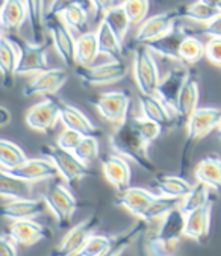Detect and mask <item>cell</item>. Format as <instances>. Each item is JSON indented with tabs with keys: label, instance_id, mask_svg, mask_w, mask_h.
I'll use <instances>...</instances> for the list:
<instances>
[{
	"label": "cell",
	"instance_id": "20",
	"mask_svg": "<svg viewBox=\"0 0 221 256\" xmlns=\"http://www.w3.org/2000/svg\"><path fill=\"white\" fill-rule=\"evenodd\" d=\"M198 97H200V88H198V78L197 73L190 70L188 78L179 92L176 106H174V114L178 120L180 122H188L192 112L198 108Z\"/></svg>",
	"mask_w": 221,
	"mask_h": 256
},
{
	"label": "cell",
	"instance_id": "21",
	"mask_svg": "<svg viewBox=\"0 0 221 256\" xmlns=\"http://www.w3.org/2000/svg\"><path fill=\"white\" fill-rule=\"evenodd\" d=\"M102 170L106 180L118 192L130 186V167L129 162L120 155H106L102 158Z\"/></svg>",
	"mask_w": 221,
	"mask_h": 256
},
{
	"label": "cell",
	"instance_id": "43",
	"mask_svg": "<svg viewBox=\"0 0 221 256\" xmlns=\"http://www.w3.org/2000/svg\"><path fill=\"white\" fill-rule=\"evenodd\" d=\"M74 155L79 161L84 164L92 162L96 158H98V141L96 136H84L79 142L78 148L74 150Z\"/></svg>",
	"mask_w": 221,
	"mask_h": 256
},
{
	"label": "cell",
	"instance_id": "51",
	"mask_svg": "<svg viewBox=\"0 0 221 256\" xmlns=\"http://www.w3.org/2000/svg\"><path fill=\"white\" fill-rule=\"evenodd\" d=\"M0 256H18L14 241L8 235H0Z\"/></svg>",
	"mask_w": 221,
	"mask_h": 256
},
{
	"label": "cell",
	"instance_id": "56",
	"mask_svg": "<svg viewBox=\"0 0 221 256\" xmlns=\"http://www.w3.org/2000/svg\"><path fill=\"white\" fill-rule=\"evenodd\" d=\"M2 4H4V0H0V6H2Z\"/></svg>",
	"mask_w": 221,
	"mask_h": 256
},
{
	"label": "cell",
	"instance_id": "42",
	"mask_svg": "<svg viewBox=\"0 0 221 256\" xmlns=\"http://www.w3.org/2000/svg\"><path fill=\"white\" fill-rule=\"evenodd\" d=\"M120 5L126 11L132 24H141L146 20L150 10L148 0H123Z\"/></svg>",
	"mask_w": 221,
	"mask_h": 256
},
{
	"label": "cell",
	"instance_id": "54",
	"mask_svg": "<svg viewBox=\"0 0 221 256\" xmlns=\"http://www.w3.org/2000/svg\"><path fill=\"white\" fill-rule=\"evenodd\" d=\"M218 136L221 138V122H220V126H218Z\"/></svg>",
	"mask_w": 221,
	"mask_h": 256
},
{
	"label": "cell",
	"instance_id": "18",
	"mask_svg": "<svg viewBox=\"0 0 221 256\" xmlns=\"http://www.w3.org/2000/svg\"><path fill=\"white\" fill-rule=\"evenodd\" d=\"M6 235L14 241L16 246L29 247L46 240L50 235V232L47 230V228L30 218V220L11 222Z\"/></svg>",
	"mask_w": 221,
	"mask_h": 256
},
{
	"label": "cell",
	"instance_id": "2",
	"mask_svg": "<svg viewBox=\"0 0 221 256\" xmlns=\"http://www.w3.org/2000/svg\"><path fill=\"white\" fill-rule=\"evenodd\" d=\"M185 217L182 210L176 208L160 220L159 229L147 242L152 256H178L180 238L185 236Z\"/></svg>",
	"mask_w": 221,
	"mask_h": 256
},
{
	"label": "cell",
	"instance_id": "9",
	"mask_svg": "<svg viewBox=\"0 0 221 256\" xmlns=\"http://www.w3.org/2000/svg\"><path fill=\"white\" fill-rule=\"evenodd\" d=\"M98 114L109 123L122 124L128 120L130 97L126 91H109L91 100Z\"/></svg>",
	"mask_w": 221,
	"mask_h": 256
},
{
	"label": "cell",
	"instance_id": "13",
	"mask_svg": "<svg viewBox=\"0 0 221 256\" xmlns=\"http://www.w3.org/2000/svg\"><path fill=\"white\" fill-rule=\"evenodd\" d=\"M60 104L61 100L47 97L26 111V124L38 132H47L54 128L60 120Z\"/></svg>",
	"mask_w": 221,
	"mask_h": 256
},
{
	"label": "cell",
	"instance_id": "31",
	"mask_svg": "<svg viewBox=\"0 0 221 256\" xmlns=\"http://www.w3.org/2000/svg\"><path fill=\"white\" fill-rule=\"evenodd\" d=\"M154 186L159 191V196L179 198V200L186 197L188 192L192 190V185L186 179H184L180 176H173V174L158 176L154 180Z\"/></svg>",
	"mask_w": 221,
	"mask_h": 256
},
{
	"label": "cell",
	"instance_id": "11",
	"mask_svg": "<svg viewBox=\"0 0 221 256\" xmlns=\"http://www.w3.org/2000/svg\"><path fill=\"white\" fill-rule=\"evenodd\" d=\"M46 28L52 36L53 46L56 48V54L66 62V66L73 67L74 61V50H76V38L73 32L66 26L61 17H46Z\"/></svg>",
	"mask_w": 221,
	"mask_h": 256
},
{
	"label": "cell",
	"instance_id": "4",
	"mask_svg": "<svg viewBox=\"0 0 221 256\" xmlns=\"http://www.w3.org/2000/svg\"><path fill=\"white\" fill-rule=\"evenodd\" d=\"M42 200L47 210L54 216L60 228H68L78 208V202L72 191L61 182H53L44 192Z\"/></svg>",
	"mask_w": 221,
	"mask_h": 256
},
{
	"label": "cell",
	"instance_id": "34",
	"mask_svg": "<svg viewBox=\"0 0 221 256\" xmlns=\"http://www.w3.org/2000/svg\"><path fill=\"white\" fill-rule=\"evenodd\" d=\"M30 186L28 182H23L14 176H11L6 170L0 168V198L17 200V198H29Z\"/></svg>",
	"mask_w": 221,
	"mask_h": 256
},
{
	"label": "cell",
	"instance_id": "7",
	"mask_svg": "<svg viewBox=\"0 0 221 256\" xmlns=\"http://www.w3.org/2000/svg\"><path fill=\"white\" fill-rule=\"evenodd\" d=\"M128 66L123 61H108L98 66L91 67H79L76 70V76L82 80L84 85L88 86H100L120 82L128 76Z\"/></svg>",
	"mask_w": 221,
	"mask_h": 256
},
{
	"label": "cell",
	"instance_id": "26",
	"mask_svg": "<svg viewBox=\"0 0 221 256\" xmlns=\"http://www.w3.org/2000/svg\"><path fill=\"white\" fill-rule=\"evenodd\" d=\"M28 20V12L23 0H4L0 6V29L16 34Z\"/></svg>",
	"mask_w": 221,
	"mask_h": 256
},
{
	"label": "cell",
	"instance_id": "30",
	"mask_svg": "<svg viewBox=\"0 0 221 256\" xmlns=\"http://www.w3.org/2000/svg\"><path fill=\"white\" fill-rule=\"evenodd\" d=\"M147 224H148L147 222L140 220L135 224L129 226L128 229H124L122 234L112 236V241H110L109 248L102 256H122L130 244H134L142 234H146Z\"/></svg>",
	"mask_w": 221,
	"mask_h": 256
},
{
	"label": "cell",
	"instance_id": "40",
	"mask_svg": "<svg viewBox=\"0 0 221 256\" xmlns=\"http://www.w3.org/2000/svg\"><path fill=\"white\" fill-rule=\"evenodd\" d=\"M204 56V44L194 35H188L179 48V62L192 66Z\"/></svg>",
	"mask_w": 221,
	"mask_h": 256
},
{
	"label": "cell",
	"instance_id": "24",
	"mask_svg": "<svg viewBox=\"0 0 221 256\" xmlns=\"http://www.w3.org/2000/svg\"><path fill=\"white\" fill-rule=\"evenodd\" d=\"M210 214L212 203H208L206 206L186 214L184 235L197 242H204L210 232Z\"/></svg>",
	"mask_w": 221,
	"mask_h": 256
},
{
	"label": "cell",
	"instance_id": "52",
	"mask_svg": "<svg viewBox=\"0 0 221 256\" xmlns=\"http://www.w3.org/2000/svg\"><path fill=\"white\" fill-rule=\"evenodd\" d=\"M11 122H12V114H11V111H10L6 106L0 105V128L8 126Z\"/></svg>",
	"mask_w": 221,
	"mask_h": 256
},
{
	"label": "cell",
	"instance_id": "23",
	"mask_svg": "<svg viewBox=\"0 0 221 256\" xmlns=\"http://www.w3.org/2000/svg\"><path fill=\"white\" fill-rule=\"evenodd\" d=\"M190 34H186L185 29L182 28H174L172 32H168L167 35H164L148 44H146V47L150 50V52L154 55H159L162 58H168L173 61H179V48L180 44L184 42V40Z\"/></svg>",
	"mask_w": 221,
	"mask_h": 256
},
{
	"label": "cell",
	"instance_id": "5",
	"mask_svg": "<svg viewBox=\"0 0 221 256\" xmlns=\"http://www.w3.org/2000/svg\"><path fill=\"white\" fill-rule=\"evenodd\" d=\"M132 70H134V78H135L140 92L147 94V96L156 94L158 85L160 82L159 68H158L153 54L146 46H140L135 48Z\"/></svg>",
	"mask_w": 221,
	"mask_h": 256
},
{
	"label": "cell",
	"instance_id": "36",
	"mask_svg": "<svg viewBox=\"0 0 221 256\" xmlns=\"http://www.w3.org/2000/svg\"><path fill=\"white\" fill-rule=\"evenodd\" d=\"M102 22L106 23L110 28V30H112L122 41L126 38V35H128L130 26H132L129 17H128V14H126V11L123 10L122 5H116L114 8H110L103 16Z\"/></svg>",
	"mask_w": 221,
	"mask_h": 256
},
{
	"label": "cell",
	"instance_id": "16",
	"mask_svg": "<svg viewBox=\"0 0 221 256\" xmlns=\"http://www.w3.org/2000/svg\"><path fill=\"white\" fill-rule=\"evenodd\" d=\"M138 100H140V106H141V111H142V117L153 122V123H156L162 130L172 129L176 124L178 117H176L174 111L172 108H168L154 94L153 96L140 94Z\"/></svg>",
	"mask_w": 221,
	"mask_h": 256
},
{
	"label": "cell",
	"instance_id": "15",
	"mask_svg": "<svg viewBox=\"0 0 221 256\" xmlns=\"http://www.w3.org/2000/svg\"><path fill=\"white\" fill-rule=\"evenodd\" d=\"M47 210L46 202L42 198H17V200H8L0 204V217L18 222V220H30L36 216L44 214Z\"/></svg>",
	"mask_w": 221,
	"mask_h": 256
},
{
	"label": "cell",
	"instance_id": "55",
	"mask_svg": "<svg viewBox=\"0 0 221 256\" xmlns=\"http://www.w3.org/2000/svg\"><path fill=\"white\" fill-rule=\"evenodd\" d=\"M2 38H4V35H2V29H0V41H2Z\"/></svg>",
	"mask_w": 221,
	"mask_h": 256
},
{
	"label": "cell",
	"instance_id": "3",
	"mask_svg": "<svg viewBox=\"0 0 221 256\" xmlns=\"http://www.w3.org/2000/svg\"><path fill=\"white\" fill-rule=\"evenodd\" d=\"M16 47L17 50V76H26V74H38L41 72L47 70V50L44 44H35L30 42L17 34H8L5 35Z\"/></svg>",
	"mask_w": 221,
	"mask_h": 256
},
{
	"label": "cell",
	"instance_id": "33",
	"mask_svg": "<svg viewBox=\"0 0 221 256\" xmlns=\"http://www.w3.org/2000/svg\"><path fill=\"white\" fill-rule=\"evenodd\" d=\"M98 56V44L96 32H85L76 38L74 61L79 67H91Z\"/></svg>",
	"mask_w": 221,
	"mask_h": 256
},
{
	"label": "cell",
	"instance_id": "38",
	"mask_svg": "<svg viewBox=\"0 0 221 256\" xmlns=\"http://www.w3.org/2000/svg\"><path fill=\"white\" fill-rule=\"evenodd\" d=\"M178 10H179V17L180 18H188V20L203 23V24L210 23L212 20H215L221 14V12L209 8L208 5L200 2V0H197V2H194V4L185 5V6H180Z\"/></svg>",
	"mask_w": 221,
	"mask_h": 256
},
{
	"label": "cell",
	"instance_id": "14",
	"mask_svg": "<svg viewBox=\"0 0 221 256\" xmlns=\"http://www.w3.org/2000/svg\"><path fill=\"white\" fill-rule=\"evenodd\" d=\"M68 79V73L62 68H47L34 76L30 82L23 88L24 97L50 96L56 92Z\"/></svg>",
	"mask_w": 221,
	"mask_h": 256
},
{
	"label": "cell",
	"instance_id": "8",
	"mask_svg": "<svg viewBox=\"0 0 221 256\" xmlns=\"http://www.w3.org/2000/svg\"><path fill=\"white\" fill-rule=\"evenodd\" d=\"M98 224L100 218L97 214H92L80 223L74 224L62 238V241L54 247L50 256H78L88 238L94 235V230L98 228Z\"/></svg>",
	"mask_w": 221,
	"mask_h": 256
},
{
	"label": "cell",
	"instance_id": "27",
	"mask_svg": "<svg viewBox=\"0 0 221 256\" xmlns=\"http://www.w3.org/2000/svg\"><path fill=\"white\" fill-rule=\"evenodd\" d=\"M197 182L212 188L215 191H221V158L215 153L203 158L194 172Z\"/></svg>",
	"mask_w": 221,
	"mask_h": 256
},
{
	"label": "cell",
	"instance_id": "17",
	"mask_svg": "<svg viewBox=\"0 0 221 256\" xmlns=\"http://www.w3.org/2000/svg\"><path fill=\"white\" fill-rule=\"evenodd\" d=\"M5 170V168H4ZM11 176L23 180V182H42V180H52L58 176L56 168L47 158H35V160H26L23 164H20L16 168L6 170Z\"/></svg>",
	"mask_w": 221,
	"mask_h": 256
},
{
	"label": "cell",
	"instance_id": "50",
	"mask_svg": "<svg viewBox=\"0 0 221 256\" xmlns=\"http://www.w3.org/2000/svg\"><path fill=\"white\" fill-rule=\"evenodd\" d=\"M92 10L96 11V18H103V16L116 6V0H91Z\"/></svg>",
	"mask_w": 221,
	"mask_h": 256
},
{
	"label": "cell",
	"instance_id": "29",
	"mask_svg": "<svg viewBox=\"0 0 221 256\" xmlns=\"http://www.w3.org/2000/svg\"><path fill=\"white\" fill-rule=\"evenodd\" d=\"M97 44H98V55H104L112 61H122L123 56V41L110 30V28L100 22L97 30Z\"/></svg>",
	"mask_w": 221,
	"mask_h": 256
},
{
	"label": "cell",
	"instance_id": "41",
	"mask_svg": "<svg viewBox=\"0 0 221 256\" xmlns=\"http://www.w3.org/2000/svg\"><path fill=\"white\" fill-rule=\"evenodd\" d=\"M88 12L90 11L82 6H72L62 12L61 20L72 32H78L82 35L86 32L88 28Z\"/></svg>",
	"mask_w": 221,
	"mask_h": 256
},
{
	"label": "cell",
	"instance_id": "45",
	"mask_svg": "<svg viewBox=\"0 0 221 256\" xmlns=\"http://www.w3.org/2000/svg\"><path fill=\"white\" fill-rule=\"evenodd\" d=\"M72 6H82L85 10H91V0H50V5L46 11V17H61L62 12Z\"/></svg>",
	"mask_w": 221,
	"mask_h": 256
},
{
	"label": "cell",
	"instance_id": "37",
	"mask_svg": "<svg viewBox=\"0 0 221 256\" xmlns=\"http://www.w3.org/2000/svg\"><path fill=\"white\" fill-rule=\"evenodd\" d=\"M209 190L210 188H208L206 185L197 182L192 186V190L188 192V196L184 197L182 202H180V206L179 208L182 210V212L186 216V214H190V212H192L196 210H200V208L206 206L208 203H210Z\"/></svg>",
	"mask_w": 221,
	"mask_h": 256
},
{
	"label": "cell",
	"instance_id": "35",
	"mask_svg": "<svg viewBox=\"0 0 221 256\" xmlns=\"http://www.w3.org/2000/svg\"><path fill=\"white\" fill-rule=\"evenodd\" d=\"M24 150L12 141L0 138V168L11 170L26 161Z\"/></svg>",
	"mask_w": 221,
	"mask_h": 256
},
{
	"label": "cell",
	"instance_id": "49",
	"mask_svg": "<svg viewBox=\"0 0 221 256\" xmlns=\"http://www.w3.org/2000/svg\"><path fill=\"white\" fill-rule=\"evenodd\" d=\"M200 34L208 35L210 38H221V14L210 23L204 24L203 29H200Z\"/></svg>",
	"mask_w": 221,
	"mask_h": 256
},
{
	"label": "cell",
	"instance_id": "28",
	"mask_svg": "<svg viewBox=\"0 0 221 256\" xmlns=\"http://www.w3.org/2000/svg\"><path fill=\"white\" fill-rule=\"evenodd\" d=\"M17 50L14 44L4 36L0 41V76H2V84L5 88H12L14 80L17 76Z\"/></svg>",
	"mask_w": 221,
	"mask_h": 256
},
{
	"label": "cell",
	"instance_id": "47",
	"mask_svg": "<svg viewBox=\"0 0 221 256\" xmlns=\"http://www.w3.org/2000/svg\"><path fill=\"white\" fill-rule=\"evenodd\" d=\"M82 138H84V135H80L79 132L66 129V130H62V134L58 136L56 146L61 147L62 150H67V152L74 153V150L78 148V146H79V142L82 141Z\"/></svg>",
	"mask_w": 221,
	"mask_h": 256
},
{
	"label": "cell",
	"instance_id": "39",
	"mask_svg": "<svg viewBox=\"0 0 221 256\" xmlns=\"http://www.w3.org/2000/svg\"><path fill=\"white\" fill-rule=\"evenodd\" d=\"M179 198H172V197H165V196H156V198L153 200V203L150 204V208L147 210V212L142 216L141 220L152 223L156 220H162L168 212H172L173 210L180 206Z\"/></svg>",
	"mask_w": 221,
	"mask_h": 256
},
{
	"label": "cell",
	"instance_id": "46",
	"mask_svg": "<svg viewBox=\"0 0 221 256\" xmlns=\"http://www.w3.org/2000/svg\"><path fill=\"white\" fill-rule=\"evenodd\" d=\"M132 122H134L135 128L138 129V132L144 136V140L147 142H153L162 132V129L156 123H153V122H150V120H147L144 117H132Z\"/></svg>",
	"mask_w": 221,
	"mask_h": 256
},
{
	"label": "cell",
	"instance_id": "25",
	"mask_svg": "<svg viewBox=\"0 0 221 256\" xmlns=\"http://www.w3.org/2000/svg\"><path fill=\"white\" fill-rule=\"evenodd\" d=\"M60 122L66 126V129L76 130L84 136H96L97 128L96 124L76 106L64 104H60Z\"/></svg>",
	"mask_w": 221,
	"mask_h": 256
},
{
	"label": "cell",
	"instance_id": "10",
	"mask_svg": "<svg viewBox=\"0 0 221 256\" xmlns=\"http://www.w3.org/2000/svg\"><path fill=\"white\" fill-rule=\"evenodd\" d=\"M220 122H221V108H214V106L197 108L190 117V120L186 122L188 134H186L185 153L192 144H196L198 140L206 136L210 130H214L215 128L218 129Z\"/></svg>",
	"mask_w": 221,
	"mask_h": 256
},
{
	"label": "cell",
	"instance_id": "48",
	"mask_svg": "<svg viewBox=\"0 0 221 256\" xmlns=\"http://www.w3.org/2000/svg\"><path fill=\"white\" fill-rule=\"evenodd\" d=\"M204 56L216 67H221V38H210L204 44Z\"/></svg>",
	"mask_w": 221,
	"mask_h": 256
},
{
	"label": "cell",
	"instance_id": "44",
	"mask_svg": "<svg viewBox=\"0 0 221 256\" xmlns=\"http://www.w3.org/2000/svg\"><path fill=\"white\" fill-rule=\"evenodd\" d=\"M112 238L104 235H91L82 250L78 253V256H102L110 246Z\"/></svg>",
	"mask_w": 221,
	"mask_h": 256
},
{
	"label": "cell",
	"instance_id": "1",
	"mask_svg": "<svg viewBox=\"0 0 221 256\" xmlns=\"http://www.w3.org/2000/svg\"><path fill=\"white\" fill-rule=\"evenodd\" d=\"M109 141L110 147L116 150L117 155H120L124 160H130L148 173L154 172V164L148 155L150 142H147L144 136L138 132L132 122V117H128L126 122L116 128V130L109 136Z\"/></svg>",
	"mask_w": 221,
	"mask_h": 256
},
{
	"label": "cell",
	"instance_id": "19",
	"mask_svg": "<svg viewBox=\"0 0 221 256\" xmlns=\"http://www.w3.org/2000/svg\"><path fill=\"white\" fill-rule=\"evenodd\" d=\"M156 198V194L152 191L141 188V186H129L124 191L117 194L116 204L124 208L132 216H136L138 218H142V216L147 212L150 204Z\"/></svg>",
	"mask_w": 221,
	"mask_h": 256
},
{
	"label": "cell",
	"instance_id": "22",
	"mask_svg": "<svg viewBox=\"0 0 221 256\" xmlns=\"http://www.w3.org/2000/svg\"><path fill=\"white\" fill-rule=\"evenodd\" d=\"M188 73L190 70H186L185 67H178V68H173L170 70L167 74H165L159 85H158V90H156V97H159L165 105L168 108H172L174 111V106H176V102H178V97H179V92L188 78Z\"/></svg>",
	"mask_w": 221,
	"mask_h": 256
},
{
	"label": "cell",
	"instance_id": "12",
	"mask_svg": "<svg viewBox=\"0 0 221 256\" xmlns=\"http://www.w3.org/2000/svg\"><path fill=\"white\" fill-rule=\"evenodd\" d=\"M179 18L180 17H179L178 8L146 18L136 30V35H135L136 42H140L141 46H146L164 35H167L176 28V22Z\"/></svg>",
	"mask_w": 221,
	"mask_h": 256
},
{
	"label": "cell",
	"instance_id": "53",
	"mask_svg": "<svg viewBox=\"0 0 221 256\" xmlns=\"http://www.w3.org/2000/svg\"><path fill=\"white\" fill-rule=\"evenodd\" d=\"M200 2H203L204 5H208L209 8L221 12V0H200Z\"/></svg>",
	"mask_w": 221,
	"mask_h": 256
},
{
	"label": "cell",
	"instance_id": "32",
	"mask_svg": "<svg viewBox=\"0 0 221 256\" xmlns=\"http://www.w3.org/2000/svg\"><path fill=\"white\" fill-rule=\"evenodd\" d=\"M26 12H28V22L32 30L34 42L42 44L44 41V30H46V5L44 0H23Z\"/></svg>",
	"mask_w": 221,
	"mask_h": 256
},
{
	"label": "cell",
	"instance_id": "6",
	"mask_svg": "<svg viewBox=\"0 0 221 256\" xmlns=\"http://www.w3.org/2000/svg\"><path fill=\"white\" fill-rule=\"evenodd\" d=\"M42 153L53 164V167L56 168L58 176L70 185L76 184L78 180L90 174L88 166L79 161L74 153L72 152L62 150L58 146H47L42 148Z\"/></svg>",
	"mask_w": 221,
	"mask_h": 256
}]
</instances>
